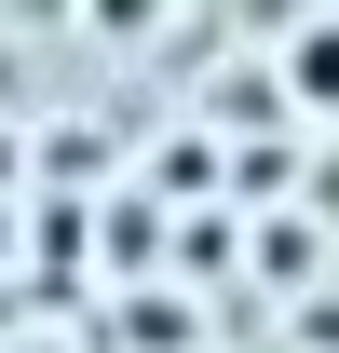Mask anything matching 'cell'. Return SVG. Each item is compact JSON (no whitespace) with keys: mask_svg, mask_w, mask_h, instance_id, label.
Masks as SVG:
<instances>
[{"mask_svg":"<svg viewBox=\"0 0 339 353\" xmlns=\"http://www.w3.org/2000/svg\"><path fill=\"white\" fill-rule=\"evenodd\" d=\"M285 95H298V109H339V14H298V41H285Z\"/></svg>","mask_w":339,"mask_h":353,"instance_id":"6da1fadb","label":"cell"},{"mask_svg":"<svg viewBox=\"0 0 339 353\" xmlns=\"http://www.w3.org/2000/svg\"><path fill=\"white\" fill-rule=\"evenodd\" d=\"M0 231H14V218H0Z\"/></svg>","mask_w":339,"mask_h":353,"instance_id":"7a4b0ae2","label":"cell"}]
</instances>
